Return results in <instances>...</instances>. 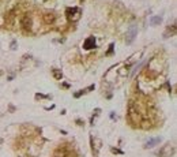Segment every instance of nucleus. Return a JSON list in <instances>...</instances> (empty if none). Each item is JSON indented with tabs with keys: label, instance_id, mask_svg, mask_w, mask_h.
Instances as JSON below:
<instances>
[{
	"label": "nucleus",
	"instance_id": "nucleus-1",
	"mask_svg": "<svg viewBox=\"0 0 177 157\" xmlns=\"http://www.w3.org/2000/svg\"><path fill=\"white\" fill-rule=\"evenodd\" d=\"M136 34H138V26L131 25L129 26V29L127 30V34H125V43H127V44H131V43L135 40Z\"/></svg>",
	"mask_w": 177,
	"mask_h": 157
},
{
	"label": "nucleus",
	"instance_id": "nucleus-2",
	"mask_svg": "<svg viewBox=\"0 0 177 157\" xmlns=\"http://www.w3.org/2000/svg\"><path fill=\"white\" fill-rule=\"evenodd\" d=\"M67 18L72 22H76L78 19L80 18V10L76 8V7H72V8H67Z\"/></svg>",
	"mask_w": 177,
	"mask_h": 157
},
{
	"label": "nucleus",
	"instance_id": "nucleus-3",
	"mask_svg": "<svg viewBox=\"0 0 177 157\" xmlns=\"http://www.w3.org/2000/svg\"><path fill=\"white\" fill-rule=\"evenodd\" d=\"M161 157H172L173 154H174V146L172 144H166L161 150H159L158 153Z\"/></svg>",
	"mask_w": 177,
	"mask_h": 157
},
{
	"label": "nucleus",
	"instance_id": "nucleus-4",
	"mask_svg": "<svg viewBox=\"0 0 177 157\" xmlns=\"http://www.w3.org/2000/svg\"><path fill=\"white\" fill-rule=\"evenodd\" d=\"M83 48H85L86 51H90V49H93V48H95V38L89 37L85 43H83Z\"/></svg>",
	"mask_w": 177,
	"mask_h": 157
},
{
	"label": "nucleus",
	"instance_id": "nucleus-5",
	"mask_svg": "<svg viewBox=\"0 0 177 157\" xmlns=\"http://www.w3.org/2000/svg\"><path fill=\"white\" fill-rule=\"evenodd\" d=\"M159 142H161V138H151V139H148L146 144H145V148H146V149L154 148V146H155V145H158Z\"/></svg>",
	"mask_w": 177,
	"mask_h": 157
},
{
	"label": "nucleus",
	"instance_id": "nucleus-6",
	"mask_svg": "<svg viewBox=\"0 0 177 157\" xmlns=\"http://www.w3.org/2000/svg\"><path fill=\"white\" fill-rule=\"evenodd\" d=\"M44 22L45 23H53L55 22V15L53 14H45L44 15Z\"/></svg>",
	"mask_w": 177,
	"mask_h": 157
},
{
	"label": "nucleus",
	"instance_id": "nucleus-7",
	"mask_svg": "<svg viewBox=\"0 0 177 157\" xmlns=\"http://www.w3.org/2000/svg\"><path fill=\"white\" fill-rule=\"evenodd\" d=\"M22 25L25 26V29H30V26H31V19L26 15L23 18V21H22Z\"/></svg>",
	"mask_w": 177,
	"mask_h": 157
},
{
	"label": "nucleus",
	"instance_id": "nucleus-8",
	"mask_svg": "<svg viewBox=\"0 0 177 157\" xmlns=\"http://www.w3.org/2000/svg\"><path fill=\"white\" fill-rule=\"evenodd\" d=\"M161 22H162V18H161V17H153V18L150 19V23H151L153 26L159 25Z\"/></svg>",
	"mask_w": 177,
	"mask_h": 157
},
{
	"label": "nucleus",
	"instance_id": "nucleus-9",
	"mask_svg": "<svg viewBox=\"0 0 177 157\" xmlns=\"http://www.w3.org/2000/svg\"><path fill=\"white\" fill-rule=\"evenodd\" d=\"M52 73H53V77H55L56 79H61V77H63V74H61V71H60V70L55 69V70H52Z\"/></svg>",
	"mask_w": 177,
	"mask_h": 157
},
{
	"label": "nucleus",
	"instance_id": "nucleus-10",
	"mask_svg": "<svg viewBox=\"0 0 177 157\" xmlns=\"http://www.w3.org/2000/svg\"><path fill=\"white\" fill-rule=\"evenodd\" d=\"M113 52V44H110V47H109V51H108V55H110Z\"/></svg>",
	"mask_w": 177,
	"mask_h": 157
},
{
	"label": "nucleus",
	"instance_id": "nucleus-11",
	"mask_svg": "<svg viewBox=\"0 0 177 157\" xmlns=\"http://www.w3.org/2000/svg\"><path fill=\"white\" fill-rule=\"evenodd\" d=\"M55 157H64V154H63V156H57V154H56V156Z\"/></svg>",
	"mask_w": 177,
	"mask_h": 157
}]
</instances>
